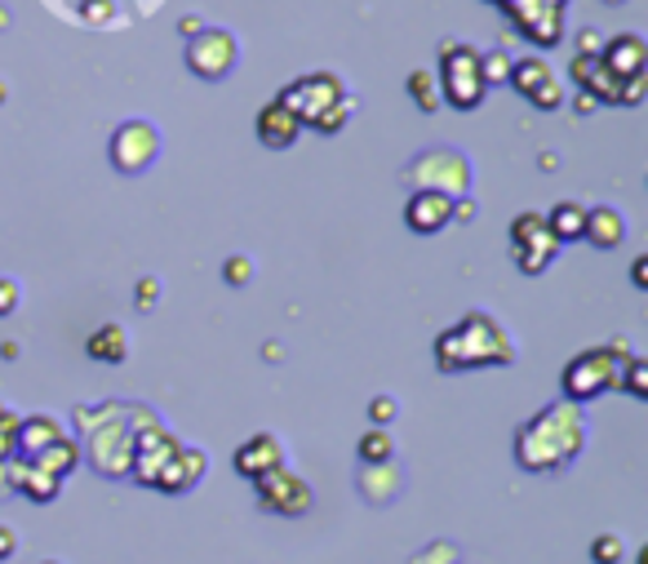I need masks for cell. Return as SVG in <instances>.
I'll return each instance as SVG.
<instances>
[{"label": "cell", "mask_w": 648, "mask_h": 564, "mask_svg": "<svg viewBox=\"0 0 648 564\" xmlns=\"http://www.w3.org/2000/svg\"><path fill=\"white\" fill-rule=\"evenodd\" d=\"M254 133H258V142L263 147H272V151H285V147H294L298 142V133H303V125L289 116V107H281L276 98L258 111V120H254Z\"/></svg>", "instance_id": "cell-17"}, {"label": "cell", "mask_w": 648, "mask_h": 564, "mask_svg": "<svg viewBox=\"0 0 648 564\" xmlns=\"http://www.w3.org/2000/svg\"><path fill=\"white\" fill-rule=\"evenodd\" d=\"M564 9H569V0H511V4H502L511 27L538 49H556L564 40Z\"/></svg>", "instance_id": "cell-10"}, {"label": "cell", "mask_w": 648, "mask_h": 564, "mask_svg": "<svg viewBox=\"0 0 648 564\" xmlns=\"http://www.w3.org/2000/svg\"><path fill=\"white\" fill-rule=\"evenodd\" d=\"M609 4H622V0H609Z\"/></svg>", "instance_id": "cell-43"}, {"label": "cell", "mask_w": 648, "mask_h": 564, "mask_svg": "<svg viewBox=\"0 0 648 564\" xmlns=\"http://www.w3.org/2000/svg\"><path fill=\"white\" fill-rule=\"evenodd\" d=\"M400 472L395 463H382V467H360V494L373 503V507H386L395 494H400Z\"/></svg>", "instance_id": "cell-22"}, {"label": "cell", "mask_w": 648, "mask_h": 564, "mask_svg": "<svg viewBox=\"0 0 648 564\" xmlns=\"http://www.w3.org/2000/svg\"><path fill=\"white\" fill-rule=\"evenodd\" d=\"M156 294H160V285H156L151 276H143V280H138V307H147V303H156Z\"/></svg>", "instance_id": "cell-34"}, {"label": "cell", "mask_w": 648, "mask_h": 564, "mask_svg": "<svg viewBox=\"0 0 648 564\" xmlns=\"http://www.w3.org/2000/svg\"><path fill=\"white\" fill-rule=\"evenodd\" d=\"M27 467H36V472H45V476H53V481H62V476H71L76 467H80V449L62 436V441H53L49 449H40Z\"/></svg>", "instance_id": "cell-23"}, {"label": "cell", "mask_w": 648, "mask_h": 564, "mask_svg": "<svg viewBox=\"0 0 648 564\" xmlns=\"http://www.w3.org/2000/svg\"><path fill=\"white\" fill-rule=\"evenodd\" d=\"M183 62L200 80H227L240 62V40L227 27H200L192 40H183Z\"/></svg>", "instance_id": "cell-7"}, {"label": "cell", "mask_w": 648, "mask_h": 564, "mask_svg": "<svg viewBox=\"0 0 648 564\" xmlns=\"http://www.w3.org/2000/svg\"><path fill=\"white\" fill-rule=\"evenodd\" d=\"M355 454H360V467H382V463H391V454H395V441L386 436V432H364L360 436V445H355Z\"/></svg>", "instance_id": "cell-25"}, {"label": "cell", "mask_w": 648, "mask_h": 564, "mask_svg": "<svg viewBox=\"0 0 648 564\" xmlns=\"http://www.w3.org/2000/svg\"><path fill=\"white\" fill-rule=\"evenodd\" d=\"M471 178H475L471 156H462L458 147H426L404 165V182L413 191H440L449 200L471 196Z\"/></svg>", "instance_id": "cell-5"}, {"label": "cell", "mask_w": 648, "mask_h": 564, "mask_svg": "<svg viewBox=\"0 0 648 564\" xmlns=\"http://www.w3.org/2000/svg\"><path fill=\"white\" fill-rule=\"evenodd\" d=\"M85 352H89V360H98V365H125V360H129V334H125V325H116V320L98 325V329L85 338Z\"/></svg>", "instance_id": "cell-19"}, {"label": "cell", "mask_w": 648, "mask_h": 564, "mask_svg": "<svg viewBox=\"0 0 648 564\" xmlns=\"http://www.w3.org/2000/svg\"><path fill=\"white\" fill-rule=\"evenodd\" d=\"M640 564H648V547H640V556H636Z\"/></svg>", "instance_id": "cell-40"}, {"label": "cell", "mask_w": 648, "mask_h": 564, "mask_svg": "<svg viewBox=\"0 0 648 564\" xmlns=\"http://www.w3.org/2000/svg\"><path fill=\"white\" fill-rule=\"evenodd\" d=\"M582 240L596 245V249H618L627 240V218L613 205H591L587 209V236Z\"/></svg>", "instance_id": "cell-18"}, {"label": "cell", "mask_w": 648, "mask_h": 564, "mask_svg": "<svg viewBox=\"0 0 648 564\" xmlns=\"http://www.w3.org/2000/svg\"><path fill=\"white\" fill-rule=\"evenodd\" d=\"M409 93H413V102H418V111H435L440 107V85H435V71H413L409 76Z\"/></svg>", "instance_id": "cell-26"}, {"label": "cell", "mask_w": 648, "mask_h": 564, "mask_svg": "<svg viewBox=\"0 0 648 564\" xmlns=\"http://www.w3.org/2000/svg\"><path fill=\"white\" fill-rule=\"evenodd\" d=\"M232 467H236L249 485H254V481H263L267 472H281V467H285V445H281V436H272V432L249 436V441L236 449Z\"/></svg>", "instance_id": "cell-14"}, {"label": "cell", "mask_w": 648, "mask_h": 564, "mask_svg": "<svg viewBox=\"0 0 648 564\" xmlns=\"http://www.w3.org/2000/svg\"><path fill=\"white\" fill-rule=\"evenodd\" d=\"M440 102L458 107V111H475L489 93L484 85V71H480V49L462 44V40H444L440 44Z\"/></svg>", "instance_id": "cell-6"}, {"label": "cell", "mask_w": 648, "mask_h": 564, "mask_svg": "<svg viewBox=\"0 0 648 564\" xmlns=\"http://www.w3.org/2000/svg\"><path fill=\"white\" fill-rule=\"evenodd\" d=\"M205 472H209V458H205V449H178L174 454V463L160 472V481H156V489L160 494H192L200 481H205Z\"/></svg>", "instance_id": "cell-16"}, {"label": "cell", "mask_w": 648, "mask_h": 564, "mask_svg": "<svg viewBox=\"0 0 648 564\" xmlns=\"http://www.w3.org/2000/svg\"><path fill=\"white\" fill-rule=\"evenodd\" d=\"M542 218H547V231L556 236L560 249L587 236V205H578V200H560V205H551V214H542Z\"/></svg>", "instance_id": "cell-20"}, {"label": "cell", "mask_w": 648, "mask_h": 564, "mask_svg": "<svg viewBox=\"0 0 648 564\" xmlns=\"http://www.w3.org/2000/svg\"><path fill=\"white\" fill-rule=\"evenodd\" d=\"M4 418H9V414H4V409H0V423H4Z\"/></svg>", "instance_id": "cell-42"}, {"label": "cell", "mask_w": 648, "mask_h": 564, "mask_svg": "<svg viewBox=\"0 0 648 564\" xmlns=\"http://www.w3.org/2000/svg\"><path fill=\"white\" fill-rule=\"evenodd\" d=\"M254 498L267 516H281V521H303L312 512V485L303 476H294L289 467L281 472H267L263 481H254Z\"/></svg>", "instance_id": "cell-11"}, {"label": "cell", "mask_w": 648, "mask_h": 564, "mask_svg": "<svg viewBox=\"0 0 648 564\" xmlns=\"http://www.w3.org/2000/svg\"><path fill=\"white\" fill-rule=\"evenodd\" d=\"M489 4H498V9H502V4H511V0H489Z\"/></svg>", "instance_id": "cell-41"}, {"label": "cell", "mask_w": 648, "mask_h": 564, "mask_svg": "<svg viewBox=\"0 0 648 564\" xmlns=\"http://www.w3.org/2000/svg\"><path fill=\"white\" fill-rule=\"evenodd\" d=\"M516 365L511 334L489 311H467L453 329L435 338V369L440 374H467V369H507Z\"/></svg>", "instance_id": "cell-2"}, {"label": "cell", "mask_w": 648, "mask_h": 564, "mask_svg": "<svg viewBox=\"0 0 648 564\" xmlns=\"http://www.w3.org/2000/svg\"><path fill=\"white\" fill-rule=\"evenodd\" d=\"M631 360V343L618 338V343H605V347H591L582 356H573L560 374V400L569 405H587V400H600L605 392H618V378H622V365Z\"/></svg>", "instance_id": "cell-4"}, {"label": "cell", "mask_w": 648, "mask_h": 564, "mask_svg": "<svg viewBox=\"0 0 648 564\" xmlns=\"http://www.w3.org/2000/svg\"><path fill=\"white\" fill-rule=\"evenodd\" d=\"M4 476H9V485H13L18 494H27L31 503H53V498H58V485H62V481H53V476H45V472L27 467V463L4 467Z\"/></svg>", "instance_id": "cell-21"}, {"label": "cell", "mask_w": 648, "mask_h": 564, "mask_svg": "<svg viewBox=\"0 0 648 564\" xmlns=\"http://www.w3.org/2000/svg\"><path fill=\"white\" fill-rule=\"evenodd\" d=\"M200 27H205V22H200V18H196V13H187V18H183V22H178V31H183V40H192V36H196V31H200Z\"/></svg>", "instance_id": "cell-37"}, {"label": "cell", "mask_w": 648, "mask_h": 564, "mask_svg": "<svg viewBox=\"0 0 648 564\" xmlns=\"http://www.w3.org/2000/svg\"><path fill=\"white\" fill-rule=\"evenodd\" d=\"M600 62H605V71H609L613 80H622V85L648 80V44L636 36V31L609 36L605 49H600Z\"/></svg>", "instance_id": "cell-13"}, {"label": "cell", "mask_w": 648, "mask_h": 564, "mask_svg": "<svg viewBox=\"0 0 648 564\" xmlns=\"http://www.w3.org/2000/svg\"><path fill=\"white\" fill-rule=\"evenodd\" d=\"M631 285H636V289H648V258L645 254L631 263Z\"/></svg>", "instance_id": "cell-36"}, {"label": "cell", "mask_w": 648, "mask_h": 564, "mask_svg": "<svg viewBox=\"0 0 648 564\" xmlns=\"http://www.w3.org/2000/svg\"><path fill=\"white\" fill-rule=\"evenodd\" d=\"M45 564H62V561H45Z\"/></svg>", "instance_id": "cell-44"}, {"label": "cell", "mask_w": 648, "mask_h": 564, "mask_svg": "<svg viewBox=\"0 0 648 564\" xmlns=\"http://www.w3.org/2000/svg\"><path fill=\"white\" fill-rule=\"evenodd\" d=\"M4 98H9V85H4V80H0V102H4Z\"/></svg>", "instance_id": "cell-39"}, {"label": "cell", "mask_w": 648, "mask_h": 564, "mask_svg": "<svg viewBox=\"0 0 648 564\" xmlns=\"http://www.w3.org/2000/svg\"><path fill=\"white\" fill-rule=\"evenodd\" d=\"M622 552H627V547H622L618 534H600V538L591 543V561L596 564H622Z\"/></svg>", "instance_id": "cell-29"}, {"label": "cell", "mask_w": 648, "mask_h": 564, "mask_svg": "<svg viewBox=\"0 0 648 564\" xmlns=\"http://www.w3.org/2000/svg\"><path fill=\"white\" fill-rule=\"evenodd\" d=\"M618 387H622L627 396H636V400H648V360L645 356H636V352H631V360L622 365Z\"/></svg>", "instance_id": "cell-27"}, {"label": "cell", "mask_w": 648, "mask_h": 564, "mask_svg": "<svg viewBox=\"0 0 648 564\" xmlns=\"http://www.w3.org/2000/svg\"><path fill=\"white\" fill-rule=\"evenodd\" d=\"M404 222L418 236H435V231H444L453 222V200L440 196V191H413L409 205H404Z\"/></svg>", "instance_id": "cell-15"}, {"label": "cell", "mask_w": 648, "mask_h": 564, "mask_svg": "<svg viewBox=\"0 0 648 564\" xmlns=\"http://www.w3.org/2000/svg\"><path fill=\"white\" fill-rule=\"evenodd\" d=\"M276 102L289 107V116H294L298 125L316 129L324 138H328V133H342V125H346L351 111H355L351 89H346L342 76H333V71L298 76L294 85H285V89L276 93Z\"/></svg>", "instance_id": "cell-3"}, {"label": "cell", "mask_w": 648, "mask_h": 564, "mask_svg": "<svg viewBox=\"0 0 648 564\" xmlns=\"http://www.w3.org/2000/svg\"><path fill=\"white\" fill-rule=\"evenodd\" d=\"M13 552H18V534L9 525H0V561H9Z\"/></svg>", "instance_id": "cell-35"}, {"label": "cell", "mask_w": 648, "mask_h": 564, "mask_svg": "<svg viewBox=\"0 0 648 564\" xmlns=\"http://www.w3.org/2000/svg\"><path fill=\"white\" fill-rule=\"evenodd\" d=\"M395 414H400V405H395L391 396H373V400H369V418H373V427H377V432H382Z\"/></svg>", "instance_id": "cell-31"}, {"label": "cell", "mask_w": 648, "mask_h": 564, "mask_svg": "<svg viewBox=\"0 0 648 564\" xmlns=\"http://www.w3.org/2000/svg\"><path fill=\"white\" fill-rule=\"evenodd\" d=\"M511 258H516V267L524 271V276H542L556 258H560V245H556V236H547V240H538V245H524V249H511Z\"/></svg>", "instance_id": "cell-24"}, {"label": "cell", "mask_w": 648, "mask_h": 564, "mask_svg": "<svg viewBox=\"0 0 648 564\" xmlns=\"http://www.w3.org/2000/svg\"><path fill=\"white\" fill-rule=\"evenodd\" d=\"M107 156H111V169L120 174H147L160 156V129L151 120H120L111 129V142H107Z\"/></svg>", "instance_id": "cell-8"}, {"label": "cell", "mask_w": 648, "mask_h": 564, "mask_svg": "<svg viewBox=\"0 0 648 564\" xmlns=\"http://www.w3.org/2000/svg\"><path fill=\"white\" fill-rule=\"evenodd\" d=\"M249 276H254V263H249V258H240V254H236V258H227V263H223V280H227V285H236V289H240V285H249Z\"/></svg>", "instance_id": "cell-30"}, {"label": "cell", "mask_w": 648, "mask_h": 564, "mask_svg": "<svg viewBox=\"0 0 648 564\" xmlns=\"http://www.w3.org/2000/svg\"><path fill=\"white\" fill-rule=\"evenodd\" d=\"M480 71H484V85H507V76H511V53H507V49L480 53Z\"/></svg>", "instance_id": "cell-28"}, {"label": "cell", "mask_w": 648, "mask_h": 564, "mask_svg": "<svg viewBox=\"0 0 648 564\" xmlns=\"http://www.w3.org/2000/svg\"><path fill=\"white\" fill-rule=\"evenodd\" d=\"M507 80L516 85V93H520L529 107L556 111V107L564 102V85H560V76H556L551 62H542L538 53H529V58H511V76H507Z\"/></svg>", "instance_id": "cell-12"}, {"label": "cell", "mask_w": 648, "mask_h": 564, "mask_svg": "<svg viewBox=\"0 0 648 564\" xmlns=\"http://www.w3.org/2000/svg\"><path fill=\"white\" fill-rule=\"evenodd\" d=\"M600 49H605V36H596V31L578 36V53H600Z\"/></svg>", "instance_id": "cell-33"}, {"label": "cell", "mask_w": 648, "mask_h": 564, "mask_svg": "<svg viewBox=\"0 0 648 564\" xmlns=\"http://www.w3.org/2000/svg\"><path fill=\"white\" fill-rule=\"evenodd\" d=\"M596 107H600L596 98H587V93H578V111H596Z\"/></svg>", "instance_id": "cell-38"}, {"label": "cell", "mask_w": 648, "mask_h": 564, "mask_svg": "<svg viewBox=\"0 0 648 564\" xmlns=\"http://www.w3.org/2000/svg\"><path fill=\"white\" fill-rule=\"evenodd\" d=\"M183 449V441L160 423V418H147L138 432H134V458H129V476L147 489H156L160 472L174 463V454Z\"/></svg>", "instance_id": "cell-9"}, {"label": "cell", "mask_w": 648, "mask_h": 564, "mask_svg": "<svg viewBox=\"0 0 648 564\" xmlns=\"http://www.w3.org/2000/svg\"><path fill=\"white\" fill-rule=\"evenodd\" d=\"M582 449H587V418L569 400H556V405L538 409L516 432V463L529 476H560L578 463Z\"/></svg>", "instance_id": "cell-1"}, {"label": "cell", "mask_w": 648, "mask_h": 564, "mask_svg": "<svg viewBox=\"0 0 648 564\" xmlns=\"http://www.w3.org/2000/svg\"><path fill=\"white\" fill-rule=\"evenodd\" d=\"M18 303H22L18 280H13V276H0V316H13V311H18Z\"/></svg>", "instance_id": "cell-32"}]
</instances>
